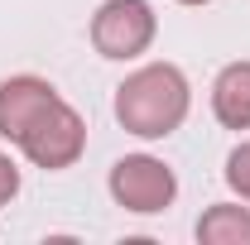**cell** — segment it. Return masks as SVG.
Here are the masks:
<instances>
[{
    "label": "cell",
    "instance_id": "6da1fadb",
    "mask_svg": "<svg viewBox=\"0 0 250 245\" xmlns=\"http://www.w3.org/2000/svg\"><path fill=\"white\" fill-rule=\"evenodd\" d=\"M111 111L135 140H168L192 111V82L178 62H145L116 87Z\"/></svg>",
    "mask_w": 250,
    "mask_h": 245
},
{
    "label": "cell",
    "instance_id": "7a4b0ae2",
    "mask_svg": "<svg viewBox=\"0 0 250 245\" xmlns=\"http://www.w3.org/2000/svg\"><path fill=\"white\" fill-rule=\"evenodd\" d=\"M92 48L111 62H135L154 48V34H159V15L149 0H101L92 15Z\"/></svg>",
    "mask_w": 250,
    "mask_h": 245
},
{
    "label": "cell",
    "instance_id": "3957f363",
    "mask_svg": "<svg viewBox=\"0 0 250 245\" xmlns=\"http://www.w3.org/2000/svg\"><path fill=\"white\" fill-rule=\"evenodd\" d=\"M15 149L24 154L34 168L62 173V168H72V163L87 154V121H82L77 106H67V101L58 96V101H53V106L15 140Z\"/></svg>",
    "mask_w": 250,
    "mask_h": 245
},
{
    "label": "cell",
    "instance_id": "277c9868",
    "mask_svg": "<svg viewBox=\"0 0 250 245\" xmlns=\"http://www.w3.org/2000/svg\"><path fill=\"white\" fill-rule=\"evenodd\" d=\"M106 187H111L116 207H125L135 216H159L178 202V173L164 159H154V154H125V159H116Z\"/></svg>",
    "mask_w": 250,
    "mask_h": 245
},
{
    "label": "cell",
    "instance_id": "5b68a950",
    "mask_svg": "<svg viewBox=\"0 0 250 245\" xmlns=\"http://www.w3.org/2000/svg\"><path fill=\"white\" fill-rule=\"evenodd\" d=\"M53 101H58V87H53L48 77H39V72H15V77H5V82H0V140L15 144Z\"/></svg>",
    "mask_w": 250,
    "mask_h": 245
},
{
    "label": "cell",
    "instance_id": "8992f818",
    "mask_svg": "<svg viewBox=\"0 0 250 245\" xmlns=\"http://www.w3.org/2000/svg\"><path fill=\"white\" fill-rule=\"evenodd\" d=\"M212 116L226 130H250V58L226 62L212 77Z\"/></svg>",
    "mask_w": 250,
    "mask_h": 245
},
{
    "label": "cell",
    "instance_id": "52a82bcc",
    "mask_svg": "<svg viewBox=\"0 0 250 245\" xmlns=\"http://www.w3.org/2000/svg\"><path fill=\"white\" fill-rule=\"evenodd\" d=\"M197 241L202 245H250V207H241V202H212L197 216Z\"/></svg>",
    "mask_w": 250,
    "mask_h": 245
},
{
    "label": "cell",
    "instance_id": "ba28073f",
    "mask_svg": "<svg viewBox=\"0 0 250 245\" xmlns=\"http://www.w3.org/2000/svg\"><path fill=\"white\" fill-rule=\"evenodd\" d=\"M221 178H226V187H231L241 202H250V140H241L236 149L226 154V168H221Z\"/></svg>",
    "mask_w": 250,
    "mask_h": 245
},
{
    "label": "cell",
    "instance_id": "9c48e42d",
    "mask_svg": "<svg viewBox=\"0 0 250 245\" xmlns=\"http://www.w3.org/2000/svg\"><path fill=\"white\" fill-rule=\"evenodd\" d=\"M15 197H20V163L0 149V207H10Z\"/></svg>",
    "mask_w": 250,
    "mask_h": 245
},
{
    "label": "cell",
    "instance_id": "30bf717a",
    "mask_svg": "<svg viewBox=\"0 0 250 245\" xmlns=\"http://www.w3.org/2000/svg\"><path fill=\"white\" fill-rule=\"evenodd\" d=\"M178 5H212V0H178Z\"/></svg>",
    "mask_w": 250,
    "mask_h": 245
}]
</instances>
